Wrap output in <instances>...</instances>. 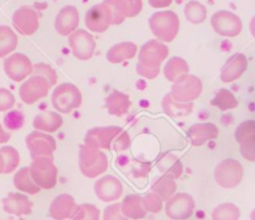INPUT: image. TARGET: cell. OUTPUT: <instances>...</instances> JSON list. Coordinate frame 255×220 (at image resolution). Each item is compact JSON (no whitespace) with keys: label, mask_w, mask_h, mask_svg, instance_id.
Returning <instances> with one entry per match:
<instances>
[{"label":"cell","mask_w":255,"mask_h":220,"mask_svg":"<svg viewBox=\"0 0 255 220\" xmlns=\"http://www.w3.org/2000/svg\"><path fill=\"white\" fill-rule=\"evenodd\" d=\"M195 209L193 197L186 192L174 193L165 201L164 211L172 220H185L192 216Z\"/></svg>","instance_id":"obj_8"},{"label":"cell","mask_w":255,"mask_h":220,"mask_svg":"<svg viewBox=\"0 0 255 220\" xmlns=\"http://www.w3.org/2000/svg\"><path fill=\"white\" fill-rule=\"evenodd\" d=\"M32 75H38V76L44 77L48 81L50 87H54L58 81V76L56 71L50 65H47L45 63H37L33 65Z\"/></svg>","instance_id":"obj_41"},{"label":"cell","mask_w":255,"mask_h":220,"mask_svg":"<svg viewBox=\"0 0 255 220\" xmlns=\"http://www.w3.org/2000/svg\"><path fill=\"white\" fill-rule=\"evenodd\" d=\"M68 42L73 55L78 60L87 61L94 56L96 41L90 32L84 29H77L69 35Z\"/></svg>","instance_id":"obj_11"},{"label":"cell","mask_w":255,"mask_h":220,"mask_svg":"<svg viewBox=\"0 0 255 220\" xmlns=\"http://www.w3.org/2000/svg\"><path fill=\"white\" fill-rule=\"evenodd\" d=\"M52 105L59 112L69 113L82 105V94L74 84H60L53 91Z\"/></svg>","instance_id":"obj_5"},{"label":"cell","mask_w":255,"mask_h":220,"mask_svg":"<svg viewBox=\"0 0 255 220\" xmlns=\"http://www.w3.org/2000/svg\"><path fill=\"white\" fill-rule=\"evenodd\" d=\"M80 22L78 9L73 5L63 7L56 16L55 29L62 36H69L77 30Z\"/></svg>","instance_id":"obj_20"},{"label":"cell","mask_w":255,"mask_h":220,"mask_svg":"<svg viewBox=\"0 0 255 220\" xmlns=\"http://www.w3.org/2000/svg\"><path fill=\"white\" fill-rule=\"evenodd\" d=\"M234 137L238 144H241L249 139L255 138V120L247 119L239 123V125L235 129Z\"/></svg>","instance_id":"obj_39"},{"label":"cell","mask_w":255,"mask_h":220,"mask_svg":"<svg viewBox=\"0 0 255 220\" xmlns=\"http://www.w3.org/2000/svg\"><path fill=\"white\" fill-rule=\"evenodd\" d=\"M3 120H4V125L6 126L7 129L18 130L23 126L25 122V116L21 110H12L5 114Z\"/></svg>","instance_id":"obj_42"},{"label":"cell","mask_w":255,"mask_h":220,"mask_svg":"<svg viewBox=\"0 0 255 220\" xmlns=\"http://www.w3.org/2000/svg\"><path fill=\"white\" fill-rule=\"evenodd\" d=\"M84 142L100 149L119 152L130 146V137L127 130L118 125L97 126L87 131Z\"/></svg>","instance_id":"obj_1"},{"label":"cell","mask_w":255,"mask_h":220,"mask_svg":"<svg viewBox=\"0 0 255 220\" xmlns=\"http://www.w3.org/2000/svg\"><path fill=\"white\" fill-rule=\"evenodd\" d=\"M12 24L19 34L30 36L39 28V16L32 7L22 6L13 13Z\"/></svg>","instance_id":"obj_17"},{"label":"cell","mask_w":255,"mask_h":220,"mask_svg":"<svg viewBox=\"0 0 255 220\" xmlns=\"http://www.w3.org/2000/svg\"><path fill=\"white\" fill-rule=\"evenodd\" d=\"M13 184L15 188L18 190L28 193V194H37L41 191V188L35 183L33 180L31 173H30V168L29 166H25L20 168L13 177Z\"/></svg>","instance_id":"obj_30"},{"label":"cell","mask_w":255,"mask_h":220,"mask_svg":"<svg viewBox=\"0 0 255 220\" xmlns=\"http://www.w3.org/2000/svg\"><path fill=\"white\" fill-rule=\"evenodd\" d=\"M244 169L242 164L234 158H225L221 160L214 169V178L216 183L226 189L236 187L242 181Z\"/></svg>","instance_id":"obj_7"},{"label":"cell","mask_w":255,"mask_h":220,"mask_svg":"<svg viewBox=\"0 0 255 220\" xmlns=\"http://www.w3.org/2000/svg\"><path fill=\"white\" fill-rule=\"evenodd\" d=\"M35 183L41 189H51L58 182V168L53 156H40L34 158L29 166Z\"/></svg>","instance_id":"obj_4"},{"label":"cell","mask_w":255,"mask_h":220,"mask_svg":"<svg viewBox=\"0 0 255 220\" xmlns=\"http://www.w3.org/2000/svg\"><path fill=\"white\" fill-rule=\"evenodd\" d=\"M5 74L14 82H21L33 73V65L30 59L22 54L15 53L4 60Z\"/></svg>","instance_id":"obj_15"},{"label":"cell","mask_w":255,"mask_h":220,"mask_svg":"<svg viewBox=\"0 0 255 220\" xmlns=\"http://www.w3.org/2000/svg\"><path fill=\"white\" fill-rule=\"evenodd\" d=\"M239 150L243 158L248 161L255 162V138L249 139L239 144Z\"/></svg>","instance_id":"obj_45"},{"label":"cell","mask_w":255,"mask_h":220,"mask_svg":"<svg viewBox=\"0 0 255 220\" xmlns=\"http://www.w3.org/2000/svg\"><path fill=\"white\" fill-rule=\"evenodd\" d=\"M120 204L123 214L128 219H142L147 213L142 206L141 196L138 194H128Z\"/></svg>","instance_id":"obj_28"},{"label":"cell","mask_w":255,"mask_h":220,"mask_svg":"<svg viewBox=\"0 0 255 220\" xmlns=\"http://www.w3.org/2000/svg\"><path fill=\"white\" fill-rule=\"evenodd\" d=\"M100 209L92 203L77 205L72 220H100Z\"/></svg>","instance_id":"obj_38"},{"label":"cell","mask_w":255,"mask_h":220,"mask_svg":"<svg viewBox=\"0 0 255 220\" xmlns=\"http://www.w3.org/2000/svg\"><path fill=\"white\" fill-rule=\"evenodd\" d=\"M3 170H4V158L0 152V174L3 173Z\"/></svg>","instance_id":"obj_50"},{"label":"cell","mask_w":255,"mask_h":220,"mask_svg":"<svg viewBox=\"0 0 255 220\" xmlns=\"http://www.w3.org/2000/svg\"><path fill=\"white\" fill-rule=\"evenodd\" d=\"M240 210L232 202H224L217 205L211 212L212 220H239Z\"/></svg>","instance_id":"obj_36"},{"label":"cell","mask_w":255,"mask_h":220,"mask_svg":"<svg viewBox=\"0 0 255 220\" xmlns=\"http://www.w3.org/2000/svg\"><path fill=\"white\" fill-rule=\"evenodd\" d=\"M137 52V46L133 42H121L112 46L107 52V60L112 64H120L132 59Z\"/></svg>","instance_id":"obj_26"},{"label":"cell","mask_w":255,"mask_h":220,"mask_svg":"<svg viewBox=\"0 0 255 220\" xmlns=\"http://www.w3.org/2000/svg\"><path fill=\"white\" fill-rule=\"evenodd\" d=\"M25 140L32 159L40 156H53V152L57 148L55 138L40 130L30 132Z\"/></svg>","instance_id":"obj_14"},{"label":"cell","mask_w":255,"mask_h":220,"mask_svg":"<svg viewBox=\"0 0 255 220\" xmlns=\"http://www.w3.org/2000/svg\"><path fill=\"white\" fill-rule=\"evenodd\" d=\"M171 3H172V0H148V4L152 8H156V9L168 7Z\"/></svg>","instance_id":"obj_47"},{"label":"cell","mask_w":255,"mask_h":220,"mask_svg":"<svg viewBox=\"0 0 255 220\" xmlns=\"http://www.w3.org/2000/svg\"><path fill=\"white\" fill-rule=\"evenodd\" d=\"M112 12L113 25L122 24L127 18L137 16L142 10V0H104Z\"/></svg>","instance_id":"obj_16"},{"label":"cell","mask_w":255,"mask_h":220,"mask_svg":"<svg viewBox=\"0 0 255 220\" xmlns=\"http://www.w3.org/2000/svg\"><path fill=\"white\" fill-rule=\"evenodd\" d=\"M18 45V38L15 32L6 25H0V58L12 53Z\"/></svg>","instance_id":"obj_33"},{"label":"cell","mask_w":255,"mask_h":220,"mask_svg":"<svg viewBox=\"0 0 255 220\" xmlns=\"http://www.w3.org/2000/svg\"><path fill=\"white\" fill-rule=\"evenodd\" d=\"M77 203L74 197L68 193H62L56 196L49 207V215L54 220L72 219Z\"/></svg>","instance_id":"obj_21"},{"label":"cell","mask_w":255,"mask_h":220,"mask_svg":"<svg viewBox=\"0 0 255 220\" xmlns=\"http://www.w3.org/2000/svg\"><path fill=\"white\" fill-rule=\"evenodd\" d=\"M94 190L101 201L113 202L121 198L124 186L118 177L108 174L95 182Z\"/></svg>","instance_id":"obj_18"},{"label":"cell","mask_w":255,"mask_h":220,"mask_svg":"<svg viewBox=\"0 0 255 220\" xmlns=\"http://www.w3.org/2000/svg\"><path fill=\"white\" fill-rule=\"evenodd\" d=\"M250 220H255V208L250 212Z\"/></svg>","instance_id":"obj_51"},{"label":"cell","mask_w":255,"mask_h":220,"mask_svg":"<svg viewBox=\"0 0 255 220\" xmlns=\"http://www.w3.org/2000/svg\"><path fill=\"white\" fill-rule=\"evenodd\" d=\"M86 27L95 33H104L113 25V15L110 7L104 3L93 5L85 15Z\"/></svg>","instance_id":"obj_13"},{"label":"cell","mask_w":255,"mask_h":220,"mask_svg":"<svg viewBox=\"0 0 255 220\" xmlns=\"http://www.w3.org/2000/svg\"><path fill=\"white\" fill-rule=\"evenodd\" d=\"M15 105L13 94L5 88H0V111H7Z\"/></svg>","instance_id":"obj_44"},{"label":"cell","mask_w":255,"mask_h":220,"mask_svg":"<svg viewBox=\"0 0 255 220\" xmlns=\"http://www.w3.org/2000/svg\"><path fill=\"white\" fill-rule=\"evenodd\" d=\"M210 105L218 108L221 111L233 110L238 106V101L234 94L227 89H219L214 98L210 101Z\"/></svg>","instance_id":"obj_34"},{"label":"cell","mask_w":255,"mask_h":220,"mask_svg":"<svg viewBox=\"0 0 255 220\" xmlns=\"http://www.w3.org/2000/svg\"><path fill=\"white\" fill-rule=\"evenodd\" d=\"M219 135V129L212 122H197L189 126L187 136L193 146L203 145L206 141L215 139Z\"/></svg>","instance_id":"obj_23"},{"label":"cell","mask_w":255,"mask_h":220,"mask_svg":"<svg viewBox=\"0 0 255 220\" xmlns=\"http://www.w3.org/2000/svg\"><path fill=\"white\" fill-rule=\"evenodd\" d=\"M169 53L168 47L161 41L151 39L145 42L139 49L138 63L149 68H160Z\"/></svg>","instance_id":"obj_10"},{"label":"cell","mask_w":255,"mask_h":220,"mask_svg":"<svg viewBox=\"0 0 255 220\" xmlns=\"http://www.w3.org/2000/svg\"><path fill=\"white\" fill-rule=\"evenodd\" d=\"M50 89L51 87L44 77L32 75L20 86L19 96L22 102L26 105H33L45 98Z\"/></svg>","instance_id":"obj_12"},{"label":"cell","mask_w":255,"mask_h":220,"mask_svg":"<svg viewBox=\"0 0 255 220\" xmlns=\"http://www.w3.org/2000/svg\"><path fill=\"white\" fill-rule=\"evenodd\" d=\"M148 26L156 40L168 43L173 41L178 34L179 18L173 11H158L149 17Z\"/></svg>","instance_id":"obj_3"},{"label":"cell","mask_w":255,"mask_h":220,"mask_svg":"<svg viewBox=\"0 0 255 220\" xmlns=\"http://www.w3.org/2000/svg\"><path fill=\"white\" fill-rule=\"evenodd\" d=\"M176 179L167 174H161L151 184V191L157 194L163 202L176 192Z\"/></svg>","instance_id":"obj_31"},{"label":"cell","mask_w":255,"mask_h":220,"mask_svg":"<svg viewBox=\"0 0 255 220\" xmlns=\"http://www.w3.org/2000/svg\"><path fill=\"white\" fill-rule=\"evenodd\" d=\"M193 103H180L175 101L170 93L166 94L161 100V109L164 113L171 117L185 116L192 111Z\"/></svg>","instance_id":"obj_29"},{"label":"cell","mask_w":255,"mask_h":220,"mask_svg":"<svg viewBox=\"0 0 255 220\" xmlns=\"http://www.w3.org/2000/svg\"><path fill=\"white\" fill-rule=\"evenodd\" d=\"M249 30L253 38L255 39V16H253L249 22Z\"/></svg>","instance_id":"obj_49"},{"label":"cell","mask_w":255,"mask_h":220,"mask_svg":"<svg viewBox=\"0 0 255 220\" xmlns=\"http://www.w3.org/2000/svg\"><path fill=\"white\" fill-rule=\"evenodd\" d=\"M3 210L11 215L23 216L29 215L33 211V202L28 196L19 193L11 192L2 199Z\"/></svg>","instance_id":"obj_22"},{"label":"cell","mask_w":255,"mask_h":220,"mask_svg":"<svg viewBox=\"0 0 255 220\" xmlns=\"http://www.w3.org/2000/svg\"><path fill=\"white\" fill-rule=\"evenodd\" d=\"M202 92L201 80L191 74H185L172 82L171 97L180 103H192Z\"/></svg>","instance_id":"obj_6"},{"label":"cell","mask_w":255,"mask_h":220,"mask_svg":"<svg viewBox=\"0 0 255 220\" xmlns=\"http://www.w3.org/2000/svg\"><path fill=\"white\" fill-rule=\"evenodd\" d=\"M248 60L243 53H235L231 55L220 72V80L225 83H232L238 80L247 70Z\"/></svg>","instance_id":"obj_19"},{"label":"cell","mask_w":255,"mask_h":220,"mask_svg":"<svg viewBox=\"0 0 255 220\" xmlns=\"http://www.w3.org/2000/svg\"><path fill=\"white\" fill-rule=\"evenodd\" d=\"M109 161L107 154L95 145L84 142L79 150V167L82 174L95 178L107 171Z\"/></svg>","instance_id":"obj_2"},{"label":"cell","mask_w":255,"mask_h":220,"mask_svg":"<svg viewBox=\"0 0 255 220\" xmlns=\"http://www.w3.org/2000/svg\"><path fill=\"white\" fill-rule=\"evenodd\" d=\"M135 70H136L137 75H139L140 77H143L145 79H148V80L155 79L159 75V72H160V68L145 67V66L141 65L138 62L136 64V66H135Z\"/></svg>","instance_id":"obj_46"},{"label":"cell","mask_w":255,"mask_h":220,"mask_svg":"<svg viewBox=\"0 0 255 220\" xmlns=\"http://www.w3.org/2000/svg\"><path fill=\"white\" fill-rule=\"evenodd\" d=\"M63 125V117L56 111H44L38 113L33 120L35 129L45 132H55Z\"/></svg>","instance_id":"obj_27"},{"label":"cell","mask_w":255,"mask_h":220,"mask_svg":"<svg viewBox=\"0 0 255 220\" xmlns=\"http://www.w3.org/2000/svg\"><path fill=\"white\" fill-rule=\"evenodd\" d=\"M11 138V133L6 131L0 124V143H6Z\"/></svg>","instance_id":"obj_48"},{"label":"cell","mask_w":255,"mask_h":220,"mask_svg":"<svg viewBox=\"0 0 255 220\" xmlns=\"http://www.w3.org/2000/svg\"><path fill=\"white\" fill-rule=\"evenodd\" d=\"M188 72L189 66L187 62L183 58L178 56H174L168 59L163 67L164 78L171 83L179 77H181L182 75L188 74Z\"/></svg>","instance_id":"obj_32"},{"label":"cell","mask_w":255,"mask_h":220,"mask_svg":"<svg viewBox=\"0 0 255 220\" xmlns=\"http://www.w3.org/2000/svg\"><path fill=\"white\" fill-rule=\"evenodd\" d=\"M130 106L131 102L128 95L117 90H114L105 99V107L108 112L112 115L123 116L127 114Z\"/></svg>","instance_id":"obj_25"},{"label":"cell","mask_w":255,"mask_h":220,"mask_svg":"<svg viewBox=\"0 0 255 220\" xmlns=\"http://www.w3.org/2000/svg\"><path fill=\"white\" fill-rule=\"evenodd\" d=\"M141 202L145 211L149 213H158L163 207V201L161 198L152 191L141 196Z\"/></svg>","instance_id":"obj_40"},{"label":"cell","mask_w":255,"mask_h":220,"mask_svg":"<svg viewBox=\"0 0 255 220\" xmlns=\"http://www.w3.org/2000/svg\"><path fill=\"white\" fill-rule=\"evenodd\" d=\"M0 152L4 158V174L13 172L20 163V154L18 150L10 145L0 147Z\"/></svg>","instance_id":"obj_37"},{"label":"cell","mask_w":255,"mask_h":220,"mask_svg":"<svg viewBox=\"0 0 255 220\" xmlns=\"http://www.w3.org/2000/svg\"><path fill=\"white\" fill-rule=\"evenodd\" d=\"M210 23L214 32L223 37H236L242 31L240 17L228 10H219L213 13Z\"/></svg>","instance_id":"obj_9"},{"label":"cell","mask_w":255,"mask_h":220,"mask_svg":"<svg viewBox=\"0 0 255 220\" xmlns=\"http://www.w3.org/2000/svg\"><path fill=\"white\" fill-rule=\"evenodd\" d=\"M155 165L161 174H167L178 179L183 172L181 160L169 151L161 152L155 160Z\"/></svg>","instance_id":"obj_24"},{"label":"cell","mask_w":255,"mask_h":220,"mask_svg":"<svg viewBox=\"0 0 255 220\" xmlns=\"http://www.w3.org/2000/svg\"><path fill=\"white\" fill-rule=\"evenodd\" d=\"M103 220H128L122 210L120 203H112L104 209Z\"/></svg>","instance_id":"obj_43"},{"label":"cell","mask_w":255,"mask_h":220,"mask_svg":"<svg viewBox=\"0 0 255 220\" xmlns=\"http://www.w3.org/2000/svg\"><path fill=\"white\" fill-rule=\"evenodd\" d=\"M184 16L185 19L191 24H200L207 17L206 7L195 0H191L187 2L184 6Z\"/></svg>","instance_id":"obj_35"}]
</instances>
